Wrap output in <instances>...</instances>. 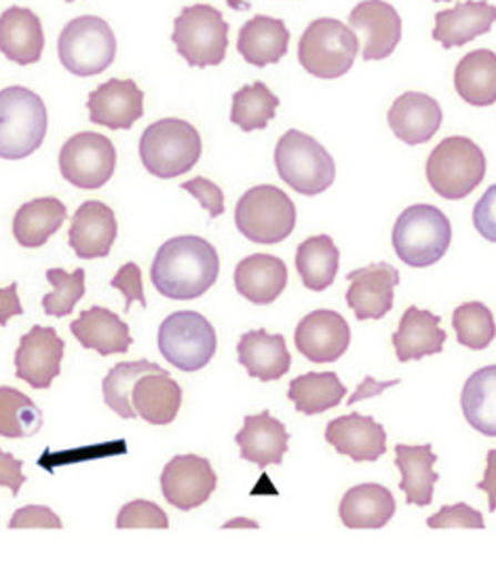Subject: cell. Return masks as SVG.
<instances>
[{"label": "cell", "instance_id": "1", "mask_svg": "<svg viewBox=\"0 0 496 568\" xmlns=\"http://www.w3.org/2000/svg\"><path fill=\"white\" fill-rule=\"evenodd\" d=\"M220 275L217 250L203 237L182 235L165 241L154 254L151 282L172 301H194L214 287Z\"/></svg>", "mask_w": 496, "mask_h": 568}, {"label": "cell", "instance_id": "2", "mask_svg": "<svg viewBox=\"0 0 496 568\" xmlns=\"http://www.w3.org/2000/svg\"><path fill=\"white\" fill-rule=\"evenodd\" d=\"M393 250L412 268H427L439 263L453 241L451 220L427 203L406 207L393 226Z\"/></svg>", "mask_w": 496, "mask_h": 568}, {"label": "cell", "instance_id": "3", "mask_svg": "<svg viewBox=\"0 0 496 568\" xmlns=\"http://www.w3.org/2000/svg\"><path fill=\"white\" fill-rule=\"evenodd\" d=\"M49 114L39 93L13 85L0 91V159L20 161L43 146Z\"/></svg>", "mask_w": 496, "mask_h": 568}, {"label": "cell", "instance_id": "4", "mask_svg": "<svg viewBox=\"0 0 496 568\" xmlns=\"http://www.w3.org/2000/svg\"><path fill=\"white\" fill-rule=\"evenodd\" d=\"M203 153L201 135L189 121L161 119L140 138V159L146 172L172 180L191 172Z\"/></svg>", "mask_w": 496, "mask_h": 568}, {"label": "cell", "instance_id": "5", "mask_svg": "<svg viewBox=\"0 0 496 568\" xmlns=\"http://www.w3.org/2000/svg\"><path fill=\"white\" fill-rule=\"evenodd\" d=\"M275 168L281 180L296 193L315 197L336 180V163L324 146L298 130L283 133L275 149Z\"/></svg>", "mask_w": 496, "mask_h": 568}, {"label": "cell", "instance_id": "6", "mask_svg": "<svg viewBox=\"0 0 496 568\" xmlns=\"http://www.w3.org/2000/svg\"><path fill=\"white\" fill-rule=\"evenodd\" d=\"M486 175V156L474 140L451 135L433 149L427 159V180L439 197H469Z\"/></svg>", "mask_w": 496, "mask_h": 568}, {"label": "cell", "instance_id": "7", "mask_svg": "<svg viewBox=\"0 0 496 568\" xmlns=\"http://www.w3.org/2000/svg\"><path fill=\"white\" fill-rule=\"evenodd\" d=\"M235 224L245 240L275 245L294 233L296 205L277 186L260 184L239 199Z\"/></svg>", "mask_w": 496, "mask_h": 568}, {"label": "cell", "instance_id": "8", "mask_svg": "<svg viewBox=\"0 0 496 568\" xmlns=\"http://www.w3.org/2000/svg\"><path fill=\"white\" fill-rule=\"evenodd\" d=\"M360 51L357 34L334 18L308 23L298 43L301 67L317 79H341L353 68Z\"/></svg>", "mask_w": 496, "mask_h": 568}, {"label": "cell", "instance_id": "9", "mask_svg": "<svg viewBox=\"0 0 496 568\" xmlns=\"http://www.w3.org/2000/svg\"><path fill=\"white\" fill-rule=\"evenodd\" d=\"M172 43L189 67H220L229 49V23L212 4L186 7L173 22Z\"/></svg>", "mask_w": 496, "mask_h": 568}, {"label": "cell", "instance_id": "10", "mask_svg": "<svg viewBox=\"0 0 496 568\" xmlns=\"http://www.w3.org/2000/svg\"><path fill=\"white\" fill-rule=\"evenodd\" d=\"M156 343L161 355L182 372L205 368L217 349L216 329L196 311H175L165 317Z\"/></svg>", "mask_w": 496, "mask_h": 568}, {"label": "cell", "instance_id": "11", "mask_svg": "<svg viewBox=\"0 0 496 568\" xmlns=\"http://www.w3.org/2000/svg\"><path fill=\"white\" fill-rule=\"evenodd\" d=\"M62 67L77 77H95L109 70L117 58V37L109 22L83 16L68 22L58 39Z\"/></svg>", "mask_w": 496, "mask_h": 568}, {"label": "cell", "instance_id": "12", "mask_svg": "<svg viewBox=\"0 0 496 568\" xmlns=\"http://www.w3.org/2000/svg\"><path fill=\"white\" fill-rule=\"evenodd\" d=\"M114 170L117 149L102 133H77L60 151V172L77 189L95 191L109 182Z\"/></svg>", "mask_w": 496, "mask_h": 568}, {"label": "cell", "instance_id": "13", "mask_svg": "<svg viewBox=\"0 0 496 568\" xmlns=\"http://www.w3.org/2000/svg\"><path fill=\"white\" fill-rule=\"evenodd\" d=\"M217 486L212 463L196 455L173 457L161 474V493L165 501L182 511H191L210 501Z\"/></svg>", "mask_w": 496, "mask_h": 568}, {"label": "cell", "instance_id": "14", "mask_svg": "<svg viewBox=\"0 0 496 568\" xmlns=\"http://www.w3.org/2000/svg\"><path fill=\"white\" fill-rule=\"evenodd\" d=\"M65 343L53 328L34 326L16 351V376L32 389H49L62 372Z\"/></svg>", "mask_w": 496, "mask_h": 568}, {"label": "cell", "instance_id": "15", "mask_svg": "<svg viewBox=\"0 0 496 568\" xmlns=\"http://www.w3.org/2000/svg\"><path fill=\"white\" fill-rule=\"evenodd\" d=\"M348 28L364 37L362 58L366 62L387 60L402 41V18L385 0H362L348 13Z\"/></svg>", "mask_w": 496, "mask_h": 568}, {"label": "cell", "instance_id": "16", "mask_svg": "<svg viewBox=\"0 0 496 568\" xmlns=\"http://www.w3.org/2000/svg\"><path fill=\"white\" fill-rule=\"evenodd\" d=\"M346 280L351 284L346 290V305L353 308L360 322L383 320L393 308L399 273L391 264H370L366 268L351 271Z\"/></svg>", "mask_w": 496, "mask_h": 568}, {"label": "cell", "instance_id": "17", "mask_svg": "<svg viewBox=\"0 0 496 568\" xmlns=\"http://www.w3.org/2000/svg\"><path fill=\"white\" fill-rule=\"evenodd\" d=\"M296 349L315 364H332L345 355L351 345V328L336 311L320 308L308 313L298 324Z\"/></svg>", "mask_w": 496, "mask_h": 568}, {"label": "cell", "instance_id": "18", "mask_svg": "<svg viewBox=\"0 0 496 568\" xmlns=\"http://www.w3.org/2000/svg\"><path fill=\"white\" fill-rule=\"evenodd\" d=\"M87 110L89 121L95 125H104L112 132L131 130L144 114V91L130 79H110L89 93Z\"/></svg>", "mask_w": 496, "mask_h": 568}, {"label": "cell", "instance_id": "19", "mask_svg": "<svg viewBox=\"0 0 496 568\" xmlns=\"http://www.w3.org/2000/svg\"><path fill=\"white\" fill-rule=\"evenodd\" d=\"M117 216L102 201H85L72 216L68 243L83 261L107 258L117 240Z\"/></svg>", "mask_w": 496, "mask_h": 568}, {"label": "cell", "instance_id": "20", "mask_svg": "<svg viewBox=\"0 0 496 568\" xmlns=\"http://www.w3.org/2000/svg\"><path fill=\"white\" fill-rule=\"evenodd\" d=\"M325 439L341 455L357 463L378 460L387 453V432L372 416L351 413L327 423Z\"/></svg>", "mask_w": 496, "mask_h": 568}, {"label": "cell", "instance_id": "21", "mask_svg": "<svg viewBox=\"0 0 496 568\" xmlns=\"http://www.w3.org/2000/svg\"><path fill=\"white\" fill-rule=\"evenodd\" d=\"M442 119H444V112L439 102L421 91H408L399 95L391 104L387 114L391 132L411 146L429 142L433 135L439 132Z\"/></svg>", "mask_w": 496, "mask_h": 568}, {"label": "cell", "instance_id": "22", "mask_svg": "<svg viewBox=\"0 0 496 568\" xmlns=\"http://www.w3.org/2000/svg\"><path fill=\"white\" fill-rule=\"evenodd\" d=\"M496 22V7L486 0H465L453 9L435 13L433 39L446 49L472 43L488 34Z\"/></svg>", "mask_w": 496, "mask_h": 568}, {"label": "cell", "instance_id": "23", "mask_svg": "<svg viewBox=\"0 0 496 568\" xmlns=\"http://www.w3.org/2000/svg\"><path fill=\"white\" fill-rule=\"evenodd\" d=\"M43 23L32 9L9 7L0 16V51L7 60L30 67L43 58Z\"/></svg>", "mask_w": 496, "mask_h": 568}, {"label": "cell", "instance_id": "24", "mask_svg": "<svg viewBox=\"0 0 496 568\" xmlns=\"http://www.w3.org/2000/svg\"><path fill=\"white\" fill-rule=\"evenodd\" d=\"M241 459L256 463L260 469L269 465H281L290 446V434L285 425L271 416L269 410L260 415L245 416L243 429L235 436Z\"/></svg>", "mask_w": 496, "mask_h": 568}, {"label": "cell", "instance_id": "25", "mask_svg": "<svg viewBox=\"0 0 496 568\" xmlns=\"http://www.w3.org/2000/svg\"><path fill=\"white\" fill-rule=\"evenodd\" d=\"M439 322L442 320L432 311L418 306L406 308V313L399 320V328L393 334V347L397 359L406 364L412 359L418 362L427 355H439L448 338Z\"/></svg>", "mask_w": 496, "mask_h": 568}, {"label": "cell", "instance_id": "26", "mask_svg": "<svg viewBox=\"0 0 496 568\" xmlns=\"http://www.w3.org/2000/svg\"><path fill=\"white\" fill-rule=\"evenodd\" d=\"M239 364L252 378L262 383L280 381L292 366V355L281 334H269L266 329H252L241 336L237 345Z\"/></svg>", "mask_w": 496, "mask_h": 568}, {"label": "cell", "instance_id": "27", "mask_svg": "<svg viewBox=\"0 0 496 568\" xmlns=\"http://www.w3.org/2000/svg\"><path fill=\"white\" fill-rule=\"evenodd\" d=\"M70 332L79 341L81 347L98 351L100 355L128 353L133 343L130 326L110 308L91 306L83 311L72 324Z\"/></svg>", "mask_w": 496, "mask_h": 568}, {"label": "cell", "instance_id": "28", "mask_svg": "<svg viewBox=\"0 0 496 568\" xmlns=\"http://www.w3.org/2000/svg\"><path fill=\"white\" fill-rule=\"evenodd\" d=\"M290 47V30L277 18L256 16L241 26L237 51L252 67L264 68L277 64Z\"/></svg>", "mask_w": 496, "mask_h": 568}, {"label": "cell", "instance_id": "29", "mask_svg": "<svg viewBox=\"0 0 496 568\" xmlns=\"http://www.w3.org/2000/svg\"><path fill=\"white\" fill-rule=\"evenodd\" d=\"M287 285V266L271 254H252L235 268L239 294L254 305H271Z\"/></svg>", "mask_w": 496, "mask_h": 568}, {"label": "cell", "instance_id": "30", "mask_svg": "<svg viewBox=\"0 0 496 568\" xmlns=\"http://www.w3.org/2000/svg\"><path fill=\"white\" fill-rule=\"evenodd\" d=\"M131 404L140 418L151 425H170L182 406V389L168 372H149L138 378Z\"/></svg>", "mask_w": 496, "mask_h": 568}, {"label": "cell", "instance_id": "31", "mask_svg": "<svg viewBox=\"0 0 496 568\" xmlns=\"http://www.w3.org/2000/svg\"><path fill=\"white\" fill-rule=\"evenodd\" d=\"M397 503L393 493L374 481L348 488L338 507V516L346 528H383L395 516Z\"/></svg>", "mask_w": 496, "mask_h": 568}, {"label": "cell", "instance_id": "32", "mask_svg": "<svg viewBox=\"0 0 496 568\" xmlns=\"http://www.w3.org/2000/svg\"><path fill=\"white\" fill-rule=\"evenodd\" d=\"M437 457L429 444L423 446H395V465L402 474L399 490H404L406 501L416 507H427L433 503V486L439 480L433 465Z\"/></svg>", "mask_w": 496, "mask_h": 568}, {"label": "cell", "instance_id": "33", "mask_svg": "<svg viewBox=\"0 0 496 568\" xmlns=\"http://www.w3.org/2000/svg\"><path fill=\"white\" fill-rule=\"evenodd\" d=\"M454 88L463 102L472 106H493L496 102V53L475 49L456 64Z\"/></svg>", "mask_w": 496, "mask_h": 568}, {"label": "cell", "instance_id": "34", "mask_svg": "<svg viewBox=\"0 0 496 568\" xmlns=\"http://www.w3.org/2000/svg\"><path fill=\"white\" fill-rule=\"evenodd\" d=\"M65 219L68 210L60 199H32L23 203L13 219V237L22 247H43L62 229Z\"/></svg>", "mask_w": 496, "mask_h": 568}, {"label": "cell", "instance_id": "35", "mask_svg": "<svg viewBox=\"0 0 496 568\" xmlns=\"http://www.w3.org/2000/svg\"><path fill=\"white\" fill-rule=\"evenodd\" d=\"M345 385L336 372H308L290 383L287 397L303 415H322L345 399Z\"/></svg>", "mask_w": 496, "mask_h": 568}, {"label": "cell", "instance_id": "36", "mask_svg": "<svg viewBox=\"0 0 496 568\" xmlns=\"http://www.w3.org/2000/svg\"><path fill=\"white\" fill-rule=\"evenodd\" d=\"M467 423L486 437H496V364L474 372L460 394Z\"/></svg>", "mask_w": 496, "mask_h": 568}, {"label": "cell", "instance_id": "37", "mask_svg": "<svg viewBox=\"0 0 496 568\" xmlns=\"http://www.w3.org/2000/svg\"><path fill=\"white\" fill-rule=\"evenodd\" d=\"M341 264V252L327 235H317L303 241L296 250V271L304 287L313 292H324L334 284Z\"/></svg>", "mask_w": 496, "mask_h": 568}, {"label": "cell", "instance_id": "38", "mask_svg": "<svg viewBox=\"0 0 496 568\" xmlns=\"http://www.w3.org/2000/svg\"><path fill=\"white\" fill-rule=\"evenodd\" d=\"M280 109V98L264 83H252L239 89L233 95L231 123L243 132L266 130Z\"/></svg>", "mask_w": 496, "mask_h": 568}, {"label": "cell", "instance_id": "39", "mask_svg": "<svg viewBox=\"0 0 496 568\" xmlns=\"http://www.w3.org/2000/svg\"><path fill=\"white\" fill-rule=\"evenodd\" d=\"M43 427L41 408L13 387H0V436L26 439L37 436Z\"/></svg>", "mask_w": 496, "mask_h": 568}, {"label": "cell", "instance_id": "40", "mask_svg": "<svg viewBox=\"0 0 496 568\" xmlns=\"http://www.w3.org/2000/svg\"><path fill=\"white\" fill-rule=\"evenodd\" d=\"M161 371V366L152 364L149 359H138V362H121L107 374L102 383L104 392V402L112 413H117L123 418H135V408L131 404V394L140 376L149 372Z\"/></svg>", "mask_w": 496, "mask_h": 568}, {"label": "cell", "instance_id": "41", "mask_svg": "<svg viewBox=\"0 0 496 568\" xmlns=\"http://www.w3.org/2000/svg\"><path fill=\"white\" fill-rule=\"evenodd\" d=\"M454 332L463 347L482 351L493 345L496 324L493 311L482 303L460 305L453 315Z\"/></svg>", "mask_w": 496, "mask_h": 568}, {"label": "cell", "instance_id": "42", "mask_svg": "<svg viewBox=\"0 0 496 568\" xmlns=\"http://www.w3.org/2000/svg\"><path fill=\"white\" fill-rule=\"evenodd\" d=\"M44 277L53 287L51 294L43 296L44 315H49V317H65L85 296V271L83 268H77L74 273H65L62 268H49L44 273Z\"/></svg>", "mask_w": 496, "mask_h": 568}, {"label": "cell", "instance_id": "43", "mask_svg": "<svg viewBox=\"0 0 496 568\" xmlns=\"http://www.w3.org/2000/svg\"><path fill=\"white\" fill-rule=\"evenodd\" d=\"M117 528H170V518L156 503L135 499L121 507Z\"/></svg>", "mask_w": 496, "mask_h": 568}, {"label": "cell", "instance_id": "44", "mask_svg": "<svg viewBox=\"0 0 496 568\" xmlns=\"http://www.w3.org/2000/svg\"><path fill=\"white\" fill-rule=\"evenodd\" d=\"M429 528H484V516L467 503L442 507L427 520Z\"/></svg>", "mask_w": 496, "mask_h": 568}, {"label": "cell", "instance_id": "45", "mask_svg": "<svg viewBox=\"0 0 496 568\" xmlns=\"http://www.w3.org/2000/svg\"><path fill=\"white\" fill-rule=\"evenodd\" d=\"M110 287L119 290L125 294V311L130 313L131 305L138 301L140 305L146 306V296H144V284H142V271L135 263L123 264L117 275L112 277Z\"/></svg>", "mask_w": 496, "mask_h": 568}, {"label": "cell", "instance_id": "46", "mask_svg": "<svg viewBox=\"0 0 496 568\" xmlns=\"http://www.w3.org/2000/svg\"><path fill=\"white\" fill-rule=\"evenodd\" d=\"M180 189L191 193L201 203V207H205L210 212V219H217L224 214V193L212 180L199 175V178L184 182Z\"/></svg>", "mask_w": 496, "mask_h": 568}, {"label": "cell", "instance_id": "47", "mask_svg": "<svg viewBox=\"0 0 496 568\" xmlns=\"http://www.w3.org/2000/svg\"><path fill=\"white\" fill-rule=\"evenodd\" d=\"M7 526L11 530H16V528H64L60 516L43 505H28V507L18 509Z\"/></svg>", "mask_w": 496, "mask_h": 568}, {"label": "cell", "instance_id": "48", "mask_svg": "<svg viewBox=\"0 0 496 568\" xmlns=\"http://www.w3.org/2000/svg\"><path fill=\"white\" fill-rule=\"evenodd\" d=\"M474 226L479 237L496 243V184L475 203Z\"/></svg>", "mask_w": 496, "mask_h": 568}, {"label": "cell", "instance_id": "49", "mask_svg": "<svg viewBox=\"0 0 496 568\" xmlns=\"http://www.w3.org/2000/svg\"><path fill=\"white\" fill-rule=\"evenodd\" d=\"M23 463L16 459L11 453L0 450V486L9 488L13 497L20 495L23 484H26V476H23Z\"/></svg>", "mask_w": 496, "mask_h": 568}, {"label": "cell", "instance_id": "50", "mask_svg": "<svg viewBox=\"0 0 496 568\" xmlns=\"http://www.w3.org/2000/svg\"><path fill=\"white\" fill-rule=\"evenodd\" d=\"M23 315L22 301L18 296V284L0 287V326H7L11 317Z\"/></svg>", "mask_w": 496, "mask_h": 568}, {"label": "cell", "instance_id": "51", "mask_svg": "<svg viewBox=\"0 0 496 568\" xmlns=\"http://www.w3.org/2000/svg\"><path fill=\"white\" fill-rule=\"evenodd\" d=\"M486 460V474L484 480L477 484V490H484L488 495V509L496 511V448L488 450Z\"/></svg>", "mask_w": 496, "mask_h": 568}, {"label": "cell", "instance_id": "52", "mask_svg": "<svg viewBox=\"0 0 496 568\" xmlns=\"http://www.w3.org/2000/svg\"><path fill=\"white\" fill-rule=\"evenodd\" d=\"M433 2H448V0H433Z\"/></svg>", "mask_w": 496, "mask_h": 568}, {"label": "cell", "instance_id": "53", "mask_svg": "<svg viewBox=\"0 0 496 568\" xmlns=\"http://www.w3.org/2000/svg\"><path fill=\"white\" fill-rule=\"evenodd\" d=\"M68 2H74V0H68Z\"/></svg>", "mask_w": 496, "mask_h": 568}]
</instances>
